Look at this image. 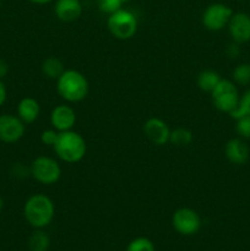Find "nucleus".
<instances>
[{"instance_id": "1", "label": "nucleus", "mask_w": 250, "mask_h": 251, "mask_svg": "<svg viewBox=\"0 0 250 251\" xmlns=\"http://www.w3.org/2000/svg\"><path fill=\"white\" fill-rule=\"evenodd\" d=\"M24 215L27 222L36 229L47 227L53 221L54 203L48 196L43 194L32 195L26 201L24 207Z\"/></svg>"}, {"instance_id": "2", "label": "nucleus", "mask_w": 250, "mask_h": 251, "mask_svg": "<svg viewBox=\"0 0 250 251\" xmlns=\"http://www.w3.org/2000/svg\"><path fill=\"white\" fill-rule=\"evenodd\" d=\"M53 147L59 158L66 163H77L85 157L87 151L85 139L78 132L71 130L59 132Z\"/></svg>"}, {"instance_id": "3", "label": "nucleus", "mask_w": 250, "mask_h": 251, "mask_svg": "<svg viewBox=\"0 0 250 251\" xmlns=\"http://www.w3.org/2000/svg\"><path fill=\"white\" fill-rule=\"evenodd\" d=\"M58 92L65 100L71 103L85 100L88 93V81L76 70H65L58 78Z\"/></svg>"}, {"instance_id": "4", "label": "nucleus", "mask_w": 250, "mask_h": 251, "mask_svg": "<svg viewBox=\"0 0 250 251\" xmlns=\"http://www.w3.org/2000/svg\"><path fill=\"white\" fill-rule=\"evenodd\" d=\"M107 27L110 33L120 41L132 38L137 31V20L132 12L127 10H118L109 15Z\"/></svg>"}, {"instance_id": "5", "label": "nucleus", "mask_w": 250, "mask_h": 251, "mask_svg": "<svg viewBox=\"0 0 250 251\" xmlns=\"http://www.w3.org/2000/svg\"><path fill=\"white\" fill-rule=\"evenodd\" d=\"M213 105L218 110L232 113L239 103V93L234 83L229 80H221L215 90L211 92Z\"/></svg>"}, {"instance_id": "6", "label": "nucleus", "mask_w": 250, "mask_h": 251, "mask_svg": "<svg viewBox=\"0 0 250 251\" xmlns=\"http://www.w3.org/2000/svg\"><path fill=\"white\" fill-rule=\"evenodd\" d=\"M31 176L41 184L51 185L60 179L61 168L55 159L41 156L32 162Z\"/></svg>"}, {"instance_id": "7", "label": "nucleus", "mask_w": 250, "mask_h": 251, "mask_svg": "<svg viewBox=\"0 0 250 251\" xmlns=\"http://www.w3.org/2000/svg\"><path fill=\"white\" fill-rule=\"evenodd\" d=\"M233 11L229 6L221 2L211 4L202 14V24L208 31H221L228 26Z\"/></svg>"}, {"instance_id": "8", "label": "nucleus", "mask_w": 250, "mask_h": 251, "mask_svg": "<svg viewBox=\"0 0 250 251\" xmlns=\"http://www.w3.org/2000/svg\"><path fill=\"white\" fill-rule=\"evenodd\" d=\"M173 228L181 235H194L200 230L201 218L196 211L183 207L174 212L172 217Z\"/></svg>"}, {"instance_id": "9", "label": "nucleus", "mask_w": 250, "mask_h": 251, "mask_svg": "<svg viewBox=\"0 0 250 251\" xmlns=\"http://www.w3.org/2000/svg\"><path fill=\"white\" fill-rule=\"evenodd\" d=\"M25 134V123L11 114L0 115V141L5 144L17 142Z\"/></svg>"}, {"instance_id": "10", "label": "nucleus", "mask_w": 250, "mask_h": 251, "mask_svg": "<svg viewBox=\"0 0 250 251\" xmlns=\"http://www.w3.org/2000/svg\"><path fill=\"white\" fill-rule=\"evenodd\" d=\"M228 31L235 43L250 41V16L245 12L233 14L228 22Z\"/></svg>"}, {"instance_id": "11", "label": "nucleus", "mask_w": 250, "mask_h": 251, "mask_svg": "<svg viewBox=\"0 0 250 251\" xmlns=\"http://www.w3.org/2000/svg\"><path fill=\"white\" fill-rule=\"evenodd\" d=\"M144 132L147 139L157 146H162L169 142L171 130L168 125L159 118H151L147 120L144 125Z\"/></svg>"}, {"instance_id": "12", "label": "nucleus", "mask_w": 250, "mask_h": 251, "mask_svg": "<svg viewBox=\"0 0 250 251\" xmlns=\"http://www.w3.org/2000/svg\"><path fill=\"white\" fill-rule=\"evenodd\" d=\"M50 122L56 131L61 132L71 130L76 123L75 110L66 104L58 105L51 112Z\"/></svg>"}, {"instance_id": "13", "label": "nucleus", "mask_w": 250, "mask_h": 251, "mask_svg": "<svg viewBox=\"0 0 250 251\" xmlns=\"http://www.w3.org/2000/svg\"><path fill=\"white\" fill-rule=\"evenodd\" d=\"M54 11L60 21L73 22L82 14V5L80 0H58Z\"/></svg>"}, {"instance_id": "14", "label": "nucleus", "mask_w": 250, "mask_h": 251, "mask_svg": "<svg viewBox=\"0 0 250 251\" xmlns=\"http://www.w3.org/2000/svg\"><path fill=\"white\" fill-rule=\"evenodd\" d=\"M225 153L233 164H244L249 158V147L243 140L232 139L225 144Z\"/></svg>"}, {"instance_id": "15", "label": "nucleus", "mask_w": 250, "mask_h": 251, "mask_svg": "<svg viewBox=\"0 0 250 251\" xmlns=\"http://www.w3.org/2000/svg\"><path fill=\"white\" fill-rule=\"evenodd\" d=\"M41 107L39 103L32 97H25L20 100L17 105V117L25 123V124H31L36 122L39 117Z\"/></svg>"}, {"instance_id": "16", "label": "nucleus", "mask_w": 250, "mask_h": 251, "mask_svg": "<svg viewBox=\"0 0 250 251\" xmlns=\"http://www.w3.org/2000/svg\"><path fill=\"white\" fill-rule=\"evenodd\" d=\"M222 80L220 74L213 70H203L198 75V86L201 91L205 92H212L218 82Z\"/></svg>"}, {"instance_id": "17", "label": "nucleus", "mask_w": 250, "mask_h": 251, "mask_svg": "<svg viewBox=\"0 0 250 251\" xmlns=\"http://www.w3.org/2000/svg\"><path fill=\"white\" fill-rule=\"evenodd\" d=\"M50 247V238L44 230L37 229L28 239V249L31 251H48Z\"/></svg>"}, {"instance_id": "18", "label": "nucleus", "mask_w": 250, "mask_h": 251, "mask_svg": "<svg viewBox=\"0 0 250 251\" xmlns=\"http://www.w3.org/2000/svg\"><path fill=\"white\" fill-rule=\"evenodd\" d=\"M42 71H43V74L48 78L58 80L65 70H64L63 63L58 58L50 56V58L46 59L43 61V64H42Z\"/></svg>"}, {"instance_id": "19", "label": "nucleus", "mask_w": 250, "mask_h": 251, "mask_svg": "<svg viewBox=\"0 0 250 251\" xmlns=\"http://www.w3.org/2000/svg\"><path fill=\"white\" fill-rule=\"evenodd\" d=\"M193 141V134L190 130L184 129V127H178L171 131V136H169V142L179 147L188 146Z\"/></svg>"}, {"instance_id": "20", "label": "nucleus", "mask_w": 250, "mask_h": 251, "mask_svg": "<svg viewBox=\"0 0 250 251\" xmlns=\"http://www.w3.org/2000/svg\"><path fill=\"white\" fill-rule=\"evenodd\" d=\"M229 115L235 120L245 115H250V88L245 91L242 98H239L238 107Z\"/></svg>"}, {"instance_id": "21", "label": "nucleus", "mask_w": 250, "mask_h": 251, "mask_svg": "<svg viewBox=\"0 0 250 251\" xmlns=\"http://www.w3.org/2000/svg\"><path fill=\"white\" fill-rule=\"evenodd\" d=\"M233 80L238 85H250V64L244 63L238 65L233 71Z\"/></svg>"}, {"instance_id": "22", "label": "nucleus", "mask_w": 250, "mask_h": 251, "mask_svg": "<svg viewBox=\"0 0 250 251\" xmlns=\"http://www.w3.org/2000/svg\"><path fill=\"white\" fill-rule=\"evenodd\" d=\"M126 251H156V249H154V244L149 238L140 237L129 243Z\"/></svg>"}, {"instance_id": "23", "label": "nucleus", "mask_w": 250, "mask_h": 251, "mask_svg": "<svg viewBox=\"0 0 250 251\" xmlns=\"http://www.w3.org/2000/svg\"><path fill=\"white\" fill-rule=\"evenodd\" d=\"M124 2V0H97V5L100 11L108 15L122 9V5Z\"/></svg>"}, {"instance_id": "24", "label": "nucleus", "mask_w": 250, "mask_h": 251, "mask_svg": "<svg viewBox=\"0 0 250 251\" xmlns=\"http://www.w3.org/2000/svg\"><path fill=\"white\" fill-rule=\"evenodd\" d=\"M238 134L244 139H250V115L237 119V126H235Z\"/></svg>"}, {"instance_id": "25", "label": "nucleus", "mask_w": 250, "mask_h": 251, "mask_svg": "<svg viewBox=\"0 0 250 251\" xmlns=\"http://www.w3.org/2000/svg\"><path fill=\"white\" fill-rule=\"evenodd\" d=\"M58 135L59 132L56 130H46V131L42 132L41 140L46 146H54L56 139H58Z\"/></svg>"}, {"instance_id": "26", "label": "nucleus", "mask_w": 250, "mask_h": 251, "mask_svg": "<svg viewBox=\"0 0 250 251\" xmlns=\"http://www.w3.org/2000/svg\"><path fill=\"white\" fill-rule=\"evenodd\" d=\"M6 97H7L6 87H5L4 82L0 80V107H1V105L5 103V100H6Z\"/></svg>"}, {"instance_id": "27", "label": "nucleus", "mask_w": 250, "mask_h": 251, "mask_svg": "<svg viewBox=\"0 0 250 251\" xmlns=\"http://www.w3.org/2000/svg\"><path fill=\"white\" fill-rule=\"evenodd\" d=\"M7 73H9V65H7L6 61L0 59V80L2 77H5Z\"/></svg>"}, {"instance_id": "28", "label": "nucleus", "mask_w": 250, "mask_h": 251, "mask_svg": "<svg viewBox=\"0 0 250 251\" xmlns=\"http://www.w3.org/2000/svg\"><path fill=\"white\" fill-rule=\"evenodd\" d=\"M228 54H229L232 58H235V56L239 54V49H238V46H229V48H228Z\"/></svg>"}, {"instance_id": "29", "label": "nucleus", "mask_w": 250, "mask_h": 251, "mask_svg": "<svg viewBox=\"0 0 250 251\" xmlns=\"http://www.w3.org/2000/svg\"><path fill=\"white\" fill-rule=\"evenodd\" d=\"M31 2H33V4H38V5H43V4H47V2H50L53 1V0H29Z\"/></svg>"}, {"instance_id": "30", "label": "nucleus", "mask_w": 250, "mask_h": 251, "mask_svg": "<svg viewBox=\"0 0 250 251\" xmlns=\"http://www.w3.org/2000/svg\"><path fill=\"white\" fill-rule=\"evenodd\" d=\"M2 207H4V201H2V198L0 196V212H1Z\"/></svg>"}]
</instances>
